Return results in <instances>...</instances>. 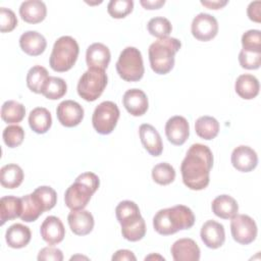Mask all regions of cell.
Listing matches in <instances>:
<instances>
[{
	"instance_id": "836d02e7",
	"label": "cell",
	"mask_w": 261,
	"mask_h": 261,
	"mask_svg": "<svg viewBox=\"0 0 261 261\" xmlns=\"http://www.w3.org/2000/svg\"><path fill=\"white\" fill-rule=\"evenodd\" d=\"M48 77L49 74L45 67L41 65H35L28 71L27 86L32 92L36 94H41L42 88L45 85Z\"/></svg>"
},
{
	"instance_id": "4316f807",
	"label": "cell",
	"mask_w": 261,
	"mask_h": 261,
	"mask_svg": "<svg viewBox=\"0 0 261 261\" xmlns=\"http://www.w3.org/2000/svg\"><path fill=\"white\" fill-rule=\"evenodd\" d=\"M234 90L236 93L245 100L254 99L259 94V81L253 74H241L234 83Z\"/></svg>"
},
{
	"instance_id": "7a4b0ae2",
	"label": "cell",
	"mask_w": 261,
	"mask_h": 261,
	"mask_svg": "<svg viewBox=\"0 0 261 261\" xmlns=\"http://www.w3.org/2000/svg\"><path fill=\"white\" fill-rule=\"evenodd\" d=\"M195 223V215L185 205L159 210L153 217L154 229L162 236H170L179 230L189 229Z\"/></svg>"
},
{
	"instance_id": "7bdbcfd3",
	"label": "cell",
	"mask_w": 261,
	"mask_h": 261,
	"mask_svg": "<svg viewBox=\"0 0 261 261\" xmlns=\"http://www.w3.org/2000/svg\"><path fill=\"white\" fill-rule=\"evenodd\" d=\"M17 25V18L15 13L6 7L0 8V31L1 33H8L14 30Z\"/></svg>"
},
{
	"instance_id": "83f0119b",
	"label": "cell",
	"mask_w": 261,
	"mask_h": 261,
	"mask_svg": "<svg viewBox=\"0 0 261 261\" xmlns=\"http://www.w3.org/2000/svg\"><path fill=\"white\" fill-rule=\"evenodd\" d=\"M22 212L21 198L14 196H5L0 199V220L1 225L6 221L20 217Z\"/></svg>"
},
{
	"instance_id": "8d00e7d4",
	"label": "cell",
	"mask_w": 261,
	"mask_h": 261,
	"mask_svg": "<svg viewBox=\"0 0 261 261\" xmlns=\"http://www.w3.org/2000/svg\"><path fill=\"white\" fill-rule=\"evenodd\" d=\"M134 8L133 0H111L107 5V11L113 18H123Z\"/></svg>"
},
{
	"instance_id": "681fc988",
	"label": "cell",
	"mask_w": 261,
	"mask_h": 261,
	"mask_svg": "<svg viewBox=\"0 0 261 261\" xmlns=\"http://www.w3.org/2000/svg\"><path fill=\"white\" fill-rule=\"evenodd\" d=\"M150 259H160V260H164L163 257H161V256H159V255H154V254H152V255H150V256H147V257L145 258V260H150Z\"/></svg>"
},
{
	"instance_id": "f1b7e54d",
	"label": "cell",
	"mask_w": 261,
	"mask_h": 261,
	"mask_svg": "<svg viewBox=\"0 0 261 261\" xmlns=\"http://www.w3.org/2000/svg\"><path fill=\"white\" fill-rule=\"evenodd\" d=\"M29 124L36 134H45L52 125L51 113L45 107H36L30 112Z\"/></svg>"
},
{
	"instance_id": "8992f818",
	"label": "cell",
	"mask_w": 261,
	"mask_h": 261,
	"mask_svg": "<svg viewBox=\"0 0 261 261\" xmlns=\"http://www.w3.org/2000/svg\"><path fill=\"white\" fill-rule=\"evenodd\" d=\"M115 66L118 75L125 82H139L145 72L141 51L136 47L124 48Z\"/></svg>"
},
{
	"instance_id": "44dd1931",
	"label": "cell",
	"mask_w": 261,
	"mask_h": 261,
	"mask_svg": "<svg viewBox=\"0 0 261 261\" xmlns=\"http://www.w3.org/2000/svg\"><path fill=\"white\" fill-rule=\"evenodd\" d=\"M19 46L28 55L39 56L45 51L47 41L42 34L36 31H27L19 38Z\"/></svg>"
},
{
	"instance_id": "d4e9b609",
	"label": "cell",
	"mask_w": 261,
	"mask_h": 261,
	"mask_svg": "<svg viewBox=\"0 0 261 261\" xmlns=\"http://www.w3.org/2000/svg\"><path fill=\"white\" fill-rule=\"evenodd\" d=\"M31 238V229L21 223H14L10 225L5 232L6 243L10 248L13 249L25 247L30 243Z\"/></svg>"
},
{
	"instance_id": "e575fe53",
	"label": "cell",
	"mask_w": 261,
	"mask_h": 261,
	"mask_svg": "<svg viewBox=\"0 0 261 261\" xmlns=\"http://www.w3.org/2000/svg\"><path fill=\"white\" fill-rule=\"evenodd\" d=\"M152 178L158 185L167 186L174 180L175 170L167 162L158 163L152 168Z\"/></svg>"
},
{
	"instance_id": "ee69618b",
	"label": "cell",
	"mask_w": 261,
	"mask_h": 261,
	"mask_svg": "<svg viewBox=\"0 0 261 261\" xmlns=\"http://www.w3.org/2000/svg\"><path fill=\"white\" fill-rule=\"evenodd\" d=\"M37 259L39 261H62L63 260V254L62 251L54 248V247H45L42 250H40Z\"/></svg>"
},
{
	"instance_id": "30bf717a",
	"label": "cell",
	"mask_w": 261,
	"mask_h": 261,
	"mask_svg": "<svg viewBox=\"0 0 261 261\" xmlns=\"http://www.w3.org/2000/svg\"><path fill=\"white\" fill-rule=\"evenodd\" d=\"M191 31L194 38L202 42H207L217 35L218 22L213 15L201 12L194 17Z\"/></svg>"
},
{
	"instance_id": "cb8c5ba5",
	"label": "cell",
	"mask_w": 261,
	"mask_h": 261,
	"mask_svg": "<svg viewBox=\"0 0 261 261\" xmlns=\"http://www.w3.org/2000/svg\"><path fill=\"white\" fill-rule=\"evenodd\" d=\"M22 212L20 219L24 222H33L39 218V216L45 212V207L41 199L34 192L32 194L21 197Z\"/></svg>"
},
{
	"instance_id": "b9f144b4",
	"label": "cell",
	"mask_w": 261,
	"mask_h": 261,
	"mask_svg": "<svg viewBox=\"0 0 261 261\" xmlns=\"http://www.w3.org/2000/svg\"><path fill=\"white\" fill-rule=\"evenodd\" d=\"M139 213H141L139 206L135 202L129 200L121 201L115 208V215L118 222Z\"/></svg>"
},
{
	"instance_id": "277c9868",
	"label": "cell",
	"mask_w": 261,
	"mask_h": 261,
	"mask_svg": "<svg viewBox=\"0 0 261 261\" xmlns=\"http://www.w3.org/2000/svg\"><path fill=\"white\" fill-rule=\"evenodd\" d=\"M180 47V41L172 37L158 39L153 42L148 50L152 70L157 74L168 73L173 68L174 56Z\"/></svg>"
},
{
	"instance_id": "f546056e",
	"label": "cell",
	"mask_w": 261,
	"mask_h": 261,
	"mask_svg": "<svg viewBox=\"0 0 261 261\" xmlns=\"http://www.w3.org/2000/svg\"><path fill=\"white\" fill-rule=\"evenodd\" d=\"M23 180V171L17 164L10 163L0 169V182L3 188L16 189Z\"/></svg>"
},
{
	"instance_id": "7dc6e473",
	"label": "cell",
	"mask_w": 261,
	"mask_h": 261,
	"mask_svg": "<svg viewBox=\"0 0 261 261\" xmlns=\"http://www.w3.org/2000/svg\"><path fill=\"white\" fill-rule=\"evenodd\" d=\"M228 3L227 0H201V4L209 9H220Z\"/></svg>"
},
{
	"instance_id": "9a60e30c",
	"label": "cell",
	"mask_w": 261,
	"mask_h": 261,
	"mask_svg": "<svg viewBox=\"0 0 261 261\" xmlns=\"http://www.w3.org/2000/svg\"><path fill=\"white\" fill-rule=\"evenodd\" d=\"M122 103L126 111L133 116L144 115L149 107L147 95L140 89H129L122 97Z\"/></svg>"
},
{
	"instance_id": "1f68e13d",
	"label": "cell",
	"mask_w": 261,
	"mask_h": 261,
	"mask_svg": "<svg viewBox=\"0 0 261 261\" xmlns=\"http://www.w3.org/2000/svg\"><path fill=\"white\" fill-rule=\"evenodd\" d=\"M25 115L24 106L14 100L5 101L1 107V117L7 123H18Z\"/></svg>"
},
{
	"instance_id": "c3c4849f",
	"label": "cell",
	"mask_w": 261,
	"mask_h": 261,
	"mask_svg": "<svg viewBox=\"0 0 261 261\" xmlns=\"http://www.w3.org/2000/svg\"><path fill=\"white\" fill-rule=\"evenodd\" d=\"M140 3L145 9L153 10L162 7L165 4V0H140Z\"/></svg>"
},
{
	"instance_id": "4fadbf2b",
	"label": "cell",
	"mask_w": 261,
	"mask_h": 261,
	"mask_svg": "<svg viewBox=\"0 0 261 261\" xmlns=\"http://www.w3.org/2000/svg\"><path fill=\"white\" fill-rule=\"evenodd\" d=\"M230 160L232 166L241 172H250L258 164V156L255 150L245 145L238 146L233 149Z\"/></svg>"
},
{
	"instance_id": "f6af8a7d",
	"label": "cell",
	"mask_w": 261,
	"mask_h": 261,
	"mask_svg": "<svg viewBox=\"0 0 261 261\" xmlns=\"http://www.w3.org/2000/svg\"><path fill=\"white\" fill-rule=\"evenodd\" d=\"M247 14L251 20L255 22H260L261 21V2L260 1L251 2L247 8Z\"/></svg>"
},
{
	"instance_id": "d6986e66",
	"label": "cell",
	"mask_w": 261,
	"mask_h": 261,
	"mask_svg": "<svg viewBox=\"0 0 261 261\" xmlns=\"http://www.w3.org/2000/svg\"><path fill=\"white\" fill-rule=\"evenodd\" d=\"M139 135L141 142L147 152L152 156H159L163 151V144L158 130L149 123L140 125Z\"/></svg>"
},
{
	"instance_id": "5b68a950",
	"label": "cell",
	"mask_w": 261,
	"mask_h": 261,
	"mask_svg": "<svg viewBox=\"0 0 261 261\" xmlns=\"http://www.w3.org/2000/svg\"><path fill=\"white\" fill-rule=\"evenodd\" d=\"M79 52L80 48L75 39L70 36H62L58 38L53 45L50 55V67L57 72L69 70L74 65Z\"/></svg>"
},
{
	"instance_id": "e0dca14e",
	"label": "cell",
	"mask_w": 261,
	"mask_h": 261,
	"mask_svg": "<svg viewBox=\"0 0 261 261\" xmlns=\"http://www.w3.org/2000/svg\"><path fill=\"white\" fill-rule=\"evenodd\" d=\"M170 252L174 261H198L200 259V248L194 240L189 238L175 241Z\"/></svg>"
},
{
	"instance_id": "ac0fdd59",
	"label": "cell",
	"mask_w": 261,
	"mask_h": 261,
	"mask_svg": "<svg viewBox=\"0 0 261 261\" xmlns=\"http://www.w3.org/2000/svg\"><path fill=\"white\" fill-rule=\"evenodd\" d=\"M68 225L76 236L89 234L94 228V217L88 210H71L67 216Z\"/></svg>"
},
{
	"instance_id": "5bb4252c",
	"label": "cell",
	"mask_w": 261,
	"mask_h": 261,
	"mask_svg": "<svg viewBox=\"0 0 261 261\" xmlns=\"http://www.w3.org/2000/svg\"><path fill=\"white\" fill-rule=\"evenodd\" d=\"M200 237L206 247L218 249L225 242L224 227L215 220H207L201 227Z\"/></svg>"
},
{
	"instance_id": "f35d334b",
	"label": "cell",
	"mask_w": 261,
	"mask_h": 261,
	"mask_svg": "<svg viewBox=\"0 0 261 261\" xmlns=\"http://www.w3.org/2000/svg\"><path fill=\"white\" fill-rule=\"evenodd\" d=\"M239 62L243 68L258 69L261 65V52L242 49L239 54Z\"/></svg>"
},
{
	"instance_id": "74e56055",
	"label": "cell",
	"mask_w": 261,
	"mask_h": 261,
	"mask_svg": "<svg viewBox=\"0 0 261 261\" xmlns=\"http://www.w3.org/2000/svg\"><path fill=\"white\" fill-rule=\"evenodd\" d=\"M2 137L6 146L9 148H15L22 143L24 139V130L17 124L8 125L4 128Z\"/></svg>"
},
{
	"instance_id": "f907efd6",
	"label": "cell",
	"mask_w": 261,
	"mask_h": 261,
	"mask_svg": "<svg viewBox=\"0 0 261 261\" xmlns=\"http://www.w3.org/2000/svg\"><path fill=\"white\" fill-rule=\"evenodd\" d=\"M74 258H83V259L88 260V258H87V257H83V256H73V257H71V258H70V260H73Z\"/></svg>"
},
{
	"instance_id": "ffe728a7",
	"label": "cell",
	"mask_w": 261,
	"mask_h": 261,
	"mask_svg": "<svg viewBox=\"0 0 261 261\" xmlns=\"http://www.w3.org/2000/svg\"><path fill=\"white\" fill-rule=\"evenodd\" d=\"M110 50L102 43H93L86 52V62L89 68L105 70L110 62Z\"/></svg>"
},
{
	"instance_id": "4dcf8cb0",
	"label": "cell",
	"mask_w": 261,
	"mask_h": 261,
	"mask_svg": "<svg viewBox=\"0 0 261 261\" xmlns=\"http://www.w3.org/2000/svg\"><path fill=\"white\" fill-rule=\"evenodd\" d=\"M195 132L201 139L212 140L219 133V122L212 116H200L195 122Z\"/></svg>"
},
{
	"instance_id": "60d3db41",
	"label": "cell",
	"mask_w": 261,
	"mask_h": 261,
	"mask_svg": "<svg viewBox=\"0 0 261 261\" xmlns=\"http://www.w3.org/2000/svg\"><path fill=\"white\" fill-rule=\"evenodd\" d=\"M34 193L37 194L39 196V198L41 199V201L43 202L44 207H45V211L51 210L56 205L57 194H56L55 190L52 189L51 187H48V186L38 187L34 191Z\"/></svg>"
},
{
	"instance_id": "52a82bcc",
	"label": "cell",
	"mask_w": 261,
	"mask_h": 261,
	"mask_svg": "<svg viewBox=\"0 0 261 261\" xmlns=\"http://www.w3.org/2000/svg\"><path fill=\"white\" fill-rule=\"evenodd\" d=\"M108 77L105 70L98 68H89L79 80L77 94L88 102L97 100L107 86Z\"/></svg>"
},
{
	"instance_id": "3957f363",
	"label": "cell",
	"mask_w": 261,
	"mask_h": 261,
	"mask_svg": "<svg viewBox=\"0 0 261 261\" xmlns=\"http://www.w3.org/2000/svg\"><path fill=\"white\" fill-rule=\"evenodd\" d=\"M99 186L100 179L94 172L88 171L80 174L65 191L64 202L66 207L70 210L84 209Z\"/></svg>"
},
{
	"instance_id": "7402d4cb",
	"label": "cell",
	"mask_w": 261,
	"mask_h": 261,
	"mask_svg": "<svg viewBox=\"0 0 261 261\" xmlns=\"http://www.w3.org/2000/svg\"><path fill=\"white\" fill-rule=\"evenodd\" d=\"M122 237L129 242H138L146 234V223L141 213L119 222Z\"/></svg>"
},
{
	"instance_id": "9c48e42d",
	"label": "cell",
	"mask_w": 261,
	"mask_h": 261,
	"mask_svg": "<svg viewBox=\"0 0 261 261\" xmlns=\"http://www.w3.org/2000/svg\"><path fill=\"white\" fill-rule=\"evenodd\" d=\"M230 231L232 239L241 245H249L256 240L257 224L246 214H237L230 218Z\"/></svg>"
},
{
	"instance_id": "bcb514c9",
	"label": "cell",
	"mask_w": 261,
	"mask_h": 261,
	"mask_svg": "<svg viewBox=\"0 0 261 261\" xmlns=\"http://www.w3.org/2000/svg\"><path fill=\"white\" fill-rule=\"evenodd\" d=\"M112 260L113 261H123V260H127V261H136L137 258L134 255V253L129 250H118L116 251L113 256H112Z\"/></svg>"
},
{
	"instance_id": "484cf974",
	"label": "cell",
	"mask_w": 261,
	"mask_h": 261,
	"mask_svg": "<svg viewBox=\"0 0 261 261\" xmlns=\"http://www.w3.org/2000/svg\"><path fill=\"white\" fill-rule=\"evenodd\" d=\"M213 213L222 219H230L238 214L239 205L234 198L229 195L217 196L211 204Z\"/></svg>"
},
{
	"instance_id": "d590c367",
	"label": "cell",
	"mask_w": 261,
	"mask_h": 261,
	"mask_svg": "<svg viewBox=\"0 0 261 261\" xmlns=\"http://www.w3.org/2000/svg\"><path fill=\"white\" fill-rule=\"evenodd\" d=\"M147 29L150 35L158 39H162V38L168 37V35L171 33L172 25L166 17L156 16L149 20L147 24Z\"/></svg>"
},
{
	"instance_id": "d6a6232c",
	"label": "cell",
	"mask_w": 261,
	"mask_h": 261,
	"mask_svg": "<svg viewBox=\"0 0 261 261\" xmlns=\"http://www.w3.org/2000/svg\"><path fill=\"white\" fill-rule=\"evenodd\" d=\"M67 91V85L65 81L58 76H49L45 85L42 88L41 94L47 99L57 100L62 98Z\"/></svg>"
},
{
	"instance_id": "8fae6325",
	"label": "cell",
	"mask_w": 261,
	"mask_h": 261,
	"mask_svg": "<svg viewBox=\"0 0 261 261\" xmlns=\"http://www.w3.org/2000/svg\"><path fill=\"white\" fill-rule=\"evenodd\" d=\"M59 122L66 127L79 125L84 118V108L73 100H65L59 103L56 109Z\"/></svg>"
},
{
	"instance_id": "ba28073f",
	"label": "cell",
	"mask_w": 261,
	"mask_h": 261,
	"mask_svg": "<svg viewBox=\"0 0 261 261\" xmlns=\"http://www.w3.org/2000/svg\"><path fill=\"white\" fill-rule=\"evenodd\" d=\"M118 106L112 101L101 102L94 110L92 123L95 130L101 135H109L115 128L119 118Z\"/></svg>"
},
{
	"instance_id": "6da1fadb",
	"label": "cell",
	"mask_w": 261,
	"mask_h": 261,
	"mask_svg": "<svg viewBox=\"0 0 261 261\" xmlns=\"http://www.w3.org/2000/svg\"><path fill=\"white\" fill-rule=\"evenodd\" d=\"M213 166V154L210 148L203 144H193L180 165L182 181L194 191L204 190L210 181V170Z\"/></svg>"
},
{
	"instance_id": "603a6c76",
	"label": "cell",
	"mask_w": 261,
	"mask_h": 261,
	"mask_svg": "<svg viewBox=\"0 0 261 261\" xmlns=\"http://www.w3.org/2000/svg\"><path fill=\"white\" fill-rule=\"evenodd\" d=\"M47 14V8L43 1H23L19 7V15L28 23H39L43 21Z\"/></svg>"
},
{
	"instance_id": "2e32d148",
	"label": "cell",
	"mask_w": 261,
	"mask_h": 261,
	"mask_svg": "<svg viewBox=\"0 0 261 261\" xmlns=\"http://www.w3.org/2000/svg\"><path fill=\"white\" fill-rule=\"evenodd\" d=\"M42 239L50 246L61 243L65 236V228L60 220L56 216H48L45 218L40 227Z\"/></svg>"
},
{
	"instance_id": "ab89813d",
	"label": "cell",
	"mask_w": 261,
	"mask_h": 261,
	"mask_svg": "<svg viewBox=\"0 0 261 261\" xmlns=\"http://www.w3.org/2000/svg\"><path fill=\"white\" fill-rule=\"evenodd\" d=\"M242 46L244 50L261 52V32L259 30H249L244 33Z\"/></svg>"
},
{
	"instance_id": "7c38bea8",
	"label": "cell",
	"mask_w": 261,
	"mask_h": 261,
	"mask_svg": "<svg viewBox=\"0 0 261 261\" xmlns=\"http://www.w3.org/2000/svg\"><path fill=\"white\" fill-rule=\"evenodd\" d=\"M165 135L171 144L175 146L184 145L190 136L188 120L180 115L170 117L165 124Z\"/></svg>"
}]
</instances>
